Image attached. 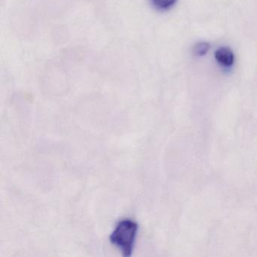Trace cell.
Wrapping results in <instances>:
<instances>
[{
    "mask_svg": "<svg viewBox=\"0 0 257 257\" xmlns=\"http://www.w3.org/2000/svg\"><path fill=\"white\" fill-rule=\"evenodd\" d=\"M139 225L135 221L124 219L120 221L112 234L109 240L112 244L119 248L124 256H131L133 252Z\"/></svg>",
    "mask_w": 257,
    "mask_h": 257,
    "instance_id": "6da1fadb",
    "label": "cell"
},
{
    "mask_svg": "<svg viewBox=\"0 0 257 257\" xmlns=\"http://www.w3.org/2000/svg\"><path fill=\"white\" fill-rule=\"evenodd\" d=\"M215 58L220 65L225 67H229L234 63V54L232 51L227 47L218 49L215 52Z\"/></svg>",
    "mask_w": 257,
    "mask_h": 257,
    "instance_id": "7a4b0ae2",
    "label": "cell"
},
{
    "mask_svg": "<svg viewBox=\"0 0 257 257\" xmlns=\"http://www.w3.org/2000/svg\"><path fill=\"white\" fill-rule=\"evenodd\" d=\"M177 0H152L153 5L160 10H169L176 4Z\"/></svg>",
    "mask_w": 257,
    "mask_h": 257,
    "instance_id": "3957f363",
    "label": "cell"
},
{
    "mask_svg": "<svg viewBox=\"0 0 257 257\" xmlns=\"http://www.w3.org/2000/svg\"><path fill=\"white\" fill-rule=\"evenodd\" d=\"M210 46L207 43H199L195 46L194 48V54L196 56H204L206 55L209 49H210Z\"/></svg>",
    "mask_w": 257,
    "mask_h": 257,
    "instance_id": "277c9868",
    "label": "cell"
}]
</instances>
